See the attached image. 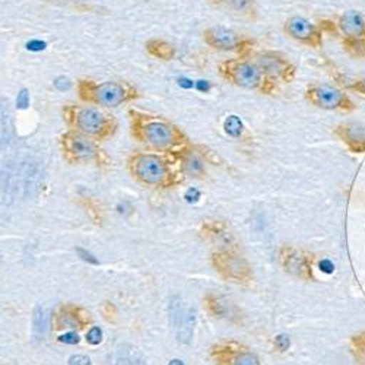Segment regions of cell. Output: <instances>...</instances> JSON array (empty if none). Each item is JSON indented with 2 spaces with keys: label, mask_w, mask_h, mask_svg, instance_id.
Segmentation results:
<instances>
[{
  "label": "cell",
  "mask_w": 365,
  "mask_h": 365,
  "mask_svg": "<svg viewBox=\"0 0 365 365\" xmlns=\"http://www.w3.org/2000/svg\"><path fill=\"white\" fill-rule=\"evenodd\" d=\"M128 118L130 136L149 150L168 154L190 143L185 130L161 114L130 107Z\"/></svg>",
  "instance_id": "obj_1"
},
{
  "label": "cell",
  "mask_w": 365,
  "mask_h": 365,
  "mask_svg": "<svg viewBox=\"0 0 365 365\" xmlns=\"http://www.w3.org/2000/svg\"><path fill=\"white\" fill-rule=\"evenodd\" d=\"M126 167L133 180L152 189H173L182 182L171 163L157 150H135L128 157Z\"/></svg>",
  "instance_id": "obj_2"
},
{
  "label": "cell",
  "mask_w": 365,
  "mask_h": 365,
  "mask_svg": "<svg viewBox=\"0 0 365 365\" xmlns=\"http://www.w3.org/2000/svg\"><path fill=\"white\" fill-rule=\"evenodd\" d=\"M62 118L69 129L81 132L98 142L113 138L118 130V120L101 107L69 103L62 107Z\"/></svg>",
  "instance_id": "obj_3"
},
{
  "label": "cell",
  "mask_w": 365,
  "mask_h": 365,
  "mask_svg": "<svg viewBox=\"0 0 365 365\" xmlns=\"http://www.w3.org/2000/svg\"><path fill=\"white\" fill-rule=\"evenodd\" d=\"M76 96L81 103L101 108H117L138 101L142 93L128 81H98L94 78H79L76 81Z\"/></svg>",
  "instance_id": "obj_4"
},
{
  "label": "cell",
  "mask_w": 365,
  "mask_h": 365,
  "mask_svg": "<svg viewBox=\"0 0 365 365\" xmlns=\"http://www.w3.org/2000/svg\"><path fill=\"white\" fill-rule=\"evenodd\" d=\"M218 75L232 86L255 91L266 97L278 94L279 86L272 81L250 57L225 58L218 63Z\"/></svg>",
  "instance_id": "obj_5"
},
{
  "label": "cell",
  "mask_w": 365,
  "mask_h": 365,
  "mask_svg": "<svg viewBox=\"0 0 365 365\" xmlns=\"http://www.w3.org/2000/svg\"><path fill=\"white\" fill-rule=\"evenodd\" d=\"M57 145L62 158L71 165L96 164L97 167H110V157L100 146V142L73 129L60 133Z\"/></svg>",
  "instance_id": "obj_6"
},
{
  "label": "cell",
  "mask_w": 365,
  "mask_h": 365,
  "mask_svg": "<svg viewBox=\"0 0 365 365\" xmlns=\"http://www.w3.org/2000/svg\"><path fill=\"white\" fill-rule=\"evenodd\" d=\"M202 37L209 48L222 53H234L240 57H250V54L257 48L256 40L242 36L224 25L206 26Z\"/></svg>",
  "instance_id": "obj_7"
},
{
  "label": "cell",
  "mask_w": 365,
  "mask_h": 365,
  "mask_svg": "<svg viewBox=\"0 0 365 365\" xmlns=\"http://www.w3.org/2000/svg\"><path fill=\"white\" fill-rule=\"evenodd\" d=\"M210 264L218 275L228 282L246 285L253 279V267L250 262L231 247H220L212 252Z\"/></svg>",
  "instance_id": "obj_8"
},
{
  "label": "cell",
  "mask_w": 365,
  "mask_h": 365,
  "mask_svg": "<svg viewBox=\"0 0 365 365\" xmlns=\"http://www.w3.org/2000/svg\"><path fill=\"white\" fill-rule=\"evenodd\" d=\"M304 98L312 106L327 111H352L355 104L345 91L327 83H309L304 91Z\"/></svg>",
  "instance_id": "obj_9"
},
{
  "label": "cell",
  "mask_w": 365,
  "mask_h": 365,
  "mask_svg": "<svg viewBox=\"0 0 365 365\" xmlns=\"http://www.w3.org/2000/svg\"><path fill=\"white\" fill-rule=\"evenodd\" d=\"M250 58L277 83H291L297 76V66L281 51L256 48Z\"/></svg>",
  "instance_id": "obj_10"
},
{
  "label": "cell",
  "mask_w": 365,
  "mask_h": 365,
  "mask_svg": "<svg viewBox=\"0 0 365 365\" xmlns=\"http://www.w3.org/2000/svg\"><path fill=\"white\" fill-rule=\"evenodd\" d=\"M215 365H262L260 358L246 345L235 341H221L210 348Z\"/></svg>",
  "instance_id": "obj_11"
},
{
  "label": "cell",
  "mask_w": 365,
  "mask_h": 365,
  "mask_svg": "<svg viewBox=\"0 0 365 365\" xmlns=\"http://www.w3.org/2000/svg\"><path fill=\"white\" fill-rule=\"evenodd\" d=\"M93 323L94 319L91 313L86 309L72 302L60 304L51 316V329L54 331H81L89 326H93Z\"/></svg>",
  "instance_id": "obj_12"
},
{
  "label": "cell",
  "mask_w": 365,
  "mask_h": 365,
  "mask_svg": "<svg viewBox=\"0 0 365 365\" xmlns=\"http://www.w3.org/2000/svg\"><path fill=\"white\" fill-rule=\"evenodd\" d=\"M278 262L291 277L302 281H314L313 257L304 250L289 245L281 246L278 252Z\"/></svg>",
  "instance_id": "obj_13"
},
{
  "label": "cell",
  "mask_w": 365,
  "mask_h": 365,
  "mask_svg": "<svg viewBox=\"0 0 365 365\" xmlns=\"http://www.w3.org/2000/svg\"><path fill=\"white\" fill-rule=\"evenodd\" d=\"M171 154L180 163L182 175L192 178H203L206 175V163L210 161V157L205 146L189 143L173 150Z\"/></svg>",
  "instance_id": "obj_14"
},
{
  "label": "cell",
  "mask_w": 365,
  "mask_h": 365,
  "mask_svg": "<svg viewBox=\"0 0 365 365\" xmlns=\"http://www.w3.org/2000/svg\"><path fill=\"white\" fill-rule=\"evenodd\" d=\"M284 33L299 44L312 48H320L323 46L322 28L304 16H291L284 22Z\"/></svg>",
  "instance_id": "obj_15"
},
{
  "label": "cell",
  "mask_w": 365,
  "mask_h": 365,
  "mask_svg": "<svg viewBox=\"0 0 365 365\" xmlns=\"http://www.w3.org/2000/svg\"><path fill=\"white\" fill-rule=\"evenodd\" d=\"M336 25L346 41H361L365 38V18L358 11H348L342 14Z\"/></svg>",
  "instance_id": "obj_16"
},
{
  "label": "cell",
  "mask_w": 365,
  "mask_h": 365,
  "mask_svg": "<svg viewBox=\"0 0 365 365\" xmlns=\"http://www.w3.org/2000/svg\"><path fill=\"white\" fill-rule=\"evenodd\" d=\"M334 135H336L351 152L355 154H362L365 152V128H362L358 123H342L336 129H334Z\"/></svg>",
  "instance_id": "obj_17"
},
{
  "label": "cell",
  "mask_w": 365,
  "mask_h": 365,
  "mask_svg": "<svg viewBox=\"0 0 365 365\" xmlns=\"http://www.w3.org/2000/svg\"><path fill=\"white\" fill-rule=\"evenodd\" d=\"M200 235L209 242H214L221 247H231L234 242V235L228 225L222 221H203L200 225Z\"/></svg>",
  "instance_id": "obj_18"
},
{
  "label": "cell",
  "mask_w": 365,
  "mask_h": 365,
  "mask_svg": "<svg viewBox=\"0 0 365 365\" xmlns=\"http://www.w3.org/2000/svg\"><path fill=\"white\" fill-rule=\"evenodd\" d=\"M212 6L228 11L237 16H242L250 21L259 19V8L256 0H206Z\"/></svg>",
  "instance_id": "obj_19"
},
{
  "label": "cell",
  "mask_w": 365,
  "mask_h": 365,
  "mask_svg": "<svg viewBox=\"0 0 365 365\" xmlns=\"http://www.w3.org/2000/svg\"><path fill=\"white\" fill-rule=\"evenodd\" d=\"M145 50L149 56L161 60V62H171L177 56L175 47L163 38H149L145 43Z\"/></svg>",
  "instance_id": "obj_20"
},
{
  "label": "cell",
  "mask_w": 365,
  "mask_h": 365,
  "mask_svg": "<svg viewBox=\"0 0 365 365\" xmlns=\"http://www.w3.org/2000/svg\"><path fill=\"white\" fill-rule=\"evenodd\" d=\"M224 132L227 136L237 139V140H245L249 138V130L245 125V121L241 120L240 115L237 114H230L224 120Z\"/></svg>",
  "instance_id": "obj_21"
},
{
  "label": "cell",
  "mask_w": 365,
  "mask_h": 365,
  "mask_svg": "<svg viewBox=\"0 0 365 365\" xmlns=\"http://www.w3.org/2000/svg\"><path fill=\"white\" fill-rule=\"evenodd\" d=\"M203 307L212 317H227L228 313V302L220 295H215L212 292L203 297Z\"/></svg>",
  "instance_id": "obj_22"
},
{
  "label": "cell",
  "mask_w": 365,
  "mask_h": 365,
  "mask_svg": "<svg viewBox=\"0 0 365 365\" xmlns=\"http://www.w3.org/2000/svg\"><path fill=\"white\" fill-rule=\"evenodd\" d=\"M351 354L356 365H365V330L351 338Z\"/></svg>",
  "instance_id": "obj_23"
},
{
  "label": "cell",
  "mask_w": 365,
  "mask_h": 365,
  "mask_svg": "<svg viewBox=\"0 0 365 365\" xmlns=\"http://www.w3.org/2000/svg\"><path fill=\"white\" fill-rule=\"evenodd\" d=\"M81 199V205L86 209V214H89L91 220H93L96 224H103V220H104V212H103V207L91 197H79Z\"/></svg>",
  "instance_id": "obj_24"
},
{
  "label": "cell",
  "mask_w": 365,
  "mask_h": 365,
  "mask_svg": "<svg viewBox=\"0 0 365 365\" xmlns=\"http://www.w3.org/2000/svg\"><path fill=\"white\" fill-rule=\"evenodd\" d=\"M111 365H145V362L136 352H120Z\"/></svg>",
  "instance_id": "obj_25"
},
{
  "label": "cell",
  "mask_w": 365,
  "mask_h": 365,
  "mask_svg": "<svg viewBox=\"0 0 365 365\" xmlns=\"http://www.w3.org/2000/svg\"><path fill=\"white\" fill-rule=\"evenodd\" d=\"M85 339L89 345H94V346L100 345L103 342V330L97 326H91L86 331Z\"/></svg>",
  "instance_id": "obj_26"
},
{
  "label": "cell",
  "mask_w": 365,
  "mask_h": 365,
  "mask_svg": "<svg viewBox=\"0 0 365 365\" xmlns=\"http://www.w3.org/2000/svg\"><path fill=\"white\" fill-rule=\"evenodd\" d=\"M100 310H101V314L104 316V319H106L107 322H115V319H117V309H115V306H114L113 302L104 301V302L101 304Z\"/></svg>",
  "instance_id": "obj_27"
},
{
  "label": "cell",
  "mask_w": 365,
  "mask_h": 365,
  "mask_svg": "<svg viewBox=\"0 0 365 365\" xmlns=\"http://www.w3.org/2000/svg\"><path fill=\"white\" fill-rule=\"evenodd\" d=\"M273 346H275V349L278 352H287L291 346V341H289L288 334H278V336L275 338V342H273Z\"/></svg>",
  "instance_id": "obj_28"
},
{
  "label": "cell",
  "mask_w": 365,
  "mask_h": 365,
  "mask_svg": "<svg viewBox=\"0 0 365 365\" xmlns=\"http://www.w3.org/2000/svg\"><path fill=\"white\" fill-rule=\"evenodd\" d=\"M57 341L62 344H68V345H76V344H79L81 338L75 330H69V331H65V334H62V336H58Z\"/></svg>",
  "instance_id": "obj_29"
},
{
  "label": "cell",
  "mask_w": 365,
  "mask_h": 365,
  "mask_svg": "<svg viewBox=\"0 0 365 365\" xmlns=\"http://www.w3.org/2000/svg\"><path fill=\"white\" fill-rule=\"evenodd\" d=\"M200 196H202V193H200V190H199V189H196V187H190V189L186 192L185 199H186V202H187V203H196V202H199Z\"/></svg>",
  "instance_id": "obj_30"
},
{
  "label": "cell",
  "mask_w": 365,
  "mask_h": 365,
  "mask_svg": "<svg viewBox=\"0 0 365 365\" xmlns=\"http://www.w3.org/2000/svg\"><path fill=\"white\" fill-rule=\"evenodd\" d=\"M68 362L69 365H91V359L85 355H72Z\"/></svg>",
  "instance_id": "obj_31"
},
{
  "label": "cell",
  "mask_w": 365,
  "mask_h": 365,
  "mask_svg": "<svg viewBox=\"0 0 365 365\" xmlns=\"http://www.w3.org/2000/svg\"><path fill=\"white\" fill-rule=\"evenodd\" d=\"M351 88H352L354 91H356V93L365 96V76L358 78V79L351 85Z\"/></svg>",
  "instance_id": "obj_32"
},
{
  "label": "cell",
  "mask_w": 365,
  "mask_h": 365,
  "mask_svg": "<svg viewBox=\"0 0 365 365\" xmlns=\"http://www.w3.org/2000/svg\"><path fill=\"white\" fill-rule=\"evenodd\" d=\"M320 269H322L323 272L330 273V272L333 270V264H331L329 260H323V262H320Z\"/></svg>",
  "instance_id": "obj_33"
},
{
  "label": "cell",
  "mask_w": 365,
  "mask_h": 365,
  "mask_svg": "<svg viewBox=\"0 0 365 365\" xmlns=\"http://www.w3.org/2000/svg\"><path fill=\"white\" fill-rule=\"evenodd\" d=\"M168 365H185V362H182L181 359H177V358H175V359H171Z\"/></svg>",
  "instance_id": "obj_34"
},
{
  "label": "cell",
  "mask_w": 365,
  "mask_h": 365,
  "mask_svg": "<svg viewBox=\"0 0 365 365\" xmlns=\"http://www.w3.org/2000/svg\"><path fill=\"white\" fill-rule=\"evenodd\" d=\"M361 46H362V48H364V51H365V38L364 40H361V41H358Z\"/></svg>",
  "instance_id": "obj_35"
}]
</instances>
